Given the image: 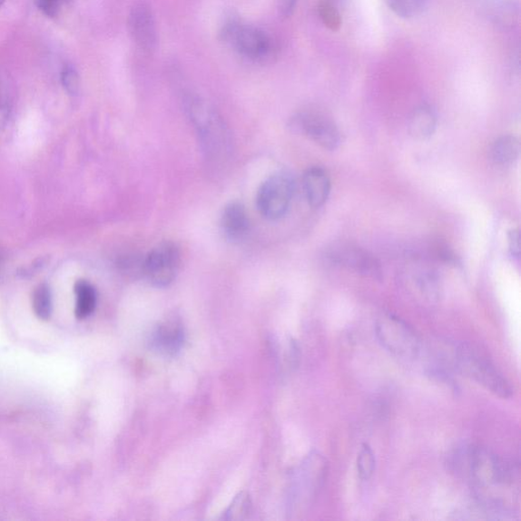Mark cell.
<instances>
[{
	"label": "cell",
	"instance_id": "obj_1",
	"mask_svg": "<svg viewBox=\"0 0 521 521\" xmlns=\"http://www.w3.org/2000/svg\"><path fill=\"white\" fill-rule=\"evenodd\" d=\"M448 466L462 481L472 487L476 498L507 506L502 494L515 487L518 470L482 445L461 444L450 453Z\"/></svg>",
	"mask_w": 521,
	"mask_h": 521
},
{
	"label": "cell",
	"instance_id": "obj_2",
	"mask_svg": "<svg viewBox=\"0 0 521 521\" xmlns=\"http://www.w3.org/2000/svg\"><path fill=\"white\" fill-rule=\"evenodd\" d=\"M437 356V364L447 369L466 376L468 379L483 386L496 397L509 398L514 388L492 360L470 344L447 343Z\"/></svg>",
	"mask_w": 521,
	"mask_h": 521
},
{
	"label": "cell",
	"instance_id": "obj_3",
	"mask_svg": "<svg viewBox=\"0 0 521 521\" xmlns=\"http://www.w3.org/2000/svg\"><path fill=\"white\" fill-rule=\"evenodd\" d=\"M184 106L206 152L213 158L228 154L231 145L228 129L215 109L205 100L194 95L184 98Z\"/></svg>",
	"mask_w": 521,
	"mask_h": 521
},
{
	"label": "cell",
	"instance_id": "obj_4",
	"mask_svg": "<svg viewBox=\"0 0 521 521\" xmlns=\"http://www.w3.org/2000/svg\"><path fill=\"white\" fill-rule=\"evenodd\" d=\"M375 335L381 347L395 358L413 360L421 354V339L414 328L397 315L383 313L378 317Z\"/></svg>",
	"mask_w": 521,
	"mask_h": 521
},
{
	"label": "cell",
	"instance_id": "obj_5",
	"mask_svg": "<svg viewBox=\"0 0 521 521\" xmlns=\"http://www.w3.org/2000/svg\"><path fill=\"white\" fill-rule=\"evenodd\" d=\"M327 473L325 457L318 451L309 453L292 480L290 500L294 511H304L312 506L323 488Z\"/></svg>",
	"mask_w": 521,
	"mask_h": 521
},
{
	"label": "cell",
	"instance_id": "obj_6",
	"mask_svg": "<svg viewBox=\"0 0 521 521\" xmlns=\"http://www.w3.org/2000/svg\"><path fill=\"white\" fill-rule=\"evenodd\" d=\"M222 37L241 56L250 61L260 62L273 54V41L266 32L231 20L224 25Z\"/></svg>",
	"mask_w": 521,
	"mask_h": 521
},
{
	"label": "cell",
	"instance_id": "obj_7",
	"mask_svg": "<svg viewBox=\"0 0 521 521\" xmlns=\"http://www.w3.org/2000/svg\"><path fill=\"white\" fill-rule=\"evenodd\" d=\"M294 194L292 176L285 172L274 173L260 187L257 207L269 221L280 220L288 213Z\"/></svg>",
	"mask_w": 521,
	"mask_h": 521
},
{
	"label": "cell",
	"instance_id": "obj_8",
	"mask_svg": "<svg viewBox=\"0 0 521 521\" xmlns=\"http://www.w3.org/2000/svg\"><path fill=\"white\" fill-rule=\"evenodd\" d=\"M181 251L173 242L159 243L149 251L142 263V273L154 287H168L181 268Z\"/></svg>",
	"mask_w": 521,
	"mask_h": 521
},
{
	"label": "cell",
	"instance_id": "obj_9",
	"mask_svg": "<svg viewBox=\"0 0 521 521\" xmlns=\"http://www.w3.org/2000/svg\"><path fill=\"white\" fill-rule=\"evenodd\" d=\"M292 127L323 149L333 151L340 145L341 136L338 127L320 113H301L294 117Z\"/></svg>",
	"mask_w": 521,
	"mask_h": 521
},
{
	"label": "cell",
	"instance_id": "obj_10",
	"mask_svg": "<svg viewBox=\"0 0 521 521\" xmlns=\"http://www.w3.org/2000/svg\"><path fill=\"white\" fill-rule=\"evenodd\" d=\"M327 256L335 265L349 269L359 275L373 280L381 279L382 270L379 262L364 249L342 243L328 251Z\"/></svg>",
	"mask_w": 521,
	"mask_h": 521
},
{
	"label": "cell",
	"instance_id": "obj_11",
	"mask_svg": "<svg viewBox=\"0 0 521 521\" xmlns=\"http://www.w3.org/2000/svg\"><path fill=\"white\" fill-rule=\"evenodd\" d=\"M152 7L146 2L134 4L129 15V29L134 44L144 52L156 45L157 35Z\"/></svg>",
	"mask_w": 521,
	"mask_h": 521
},
{
	"label": "cell",
	"instance_id": "obj_12",
	"mask_svg": "<svg viewBox=\"0 0 521 521\" xmlns=\"http://www.w3.org/2000/svg\"><path fill=\"white\" fill-rule=\"evenodd\" d=\"M184 340L182 324L178 318L166 319L159 324L153 334V346L163 355L172 356L178 352Z\"/></svg>",
	"mask_w": 521,
	"mask_h": 521
},
{
	"label": "cell",
	"instance_id": "obj_13",
	"mask_svg": "<svg viewBox=\"0 0 521 521\" xmlns=\"http://www.w3.org/2000/svg\"><path fill=\"white\" fill-rule=\"evenodd\" d=\"M221 226L229 240L239 241L245 239L250 231V218L245 206L239 202L226 205L221 217Z\"/></svg>",
	"mask_w": 521,
	"mask_h": 521
},
{
	"label": "cell",
	"instance_id": "obj_14",
	"mask_svg": "<svg viewBox=\"0 0 521 521\" xmlns=\"http://www.w3.org/2000/svg\"><path fill=\"white\" fill-rule=\"evenodd\" d=\"M305 194L309 204L314 208L322 207L331 191V180L329 174L322 167H310L304 174Z\"/></svg>",
	"mask_w": 521,
	"mask_h": 521
},
{
	"label": "cell",
	"instance_id": "obj_15",
	"mask_svg": "<svg viewBox=\"0 0 521 521\" xmlns=\"http://www.w3.org/2000/svg\"><path fill=\"white\" fill-rule=\"evenodd\" d=\"M436 127L437 117L431 107L419 106L409 117L408 132L418 141L431 138Z\"/></svg>",
	"mask_w": 521,
	"mask_h": 521
},
{
	"label": "cell",
	"instance_id": "obj_16",
	"mask_svg": "<svg viewBox=\"0 0 521 521\" xmlns=\"http://www.w3.org/2000/svg\"><path fill=\"white\" fill-rule=\"evenodd\" d=\"M491 159L498 165H510L517 162L520 155V142L517 137L503 136L496 140L490 151Z\"/></svg>",
	"mask_w": 521,
	"mask_h": 521
},
{
	"label": "cell",
	"instance_id": "obj_17",
	"mask_svg": "<svg viewBox=\"0 0 521 521\" xmlns=\"http://www.w3.org/2000/svg\"><path fill=\"white\" fill-rule=\"evenodd\" d=\"M75 297V317L86 319L93 314L97 305V292L93 285L86 280H80L74 285Z\"/></svg>",
	"mask_w": 521,
	"mask_h": 521
},
{
	"label": "cell",
	"instance_id": "obj_18",
	"mask_svg": "<svg viewBox=\"0 0 521 521\" xmlns=\"http://www.w3.org/2000/svg\"><path fill=\"white\" fill-rule=\"evenodd\" d=\"M32 305L34 312L40 319V320H48L53 313V298L52 291L47 284H40L39 287L34 290L32 297Z\"/></svg>",
	"mask_w": 521,
	"mask_h": 521
},
{
	"label": "cell",
	"instance_id": "obj_19",
	"mask_svg": "<svg viewBox=\"0 0 521 521\" xmlns=\"http://www.w3.org/2000/svg\"><path fill=\"white\" fill-rule=\"evenodd\" d=\"M390 10L401 18L410 19L422 14L427 0H385Z\"/></svg>",
	"mask_w": 521,
	"mask_h": 521
},
{
	"label": "cell",
	"instance_id": "obj_20",
	"mask_svg": "<svg viewBox=\"0 0 521 521\" xmlns=\"http://www.w3.org/2000/svg\"><path fill=\"white\" fill-rule=\"evenodd\" d=\"M357 467L361 481H369L375 473L376 457L373 449L367 443L361 445L359 451Z\"/></svg>",
	"mask_w": 521,
	"mask_h": 521
},
{
	"label": "cell",
	"instance_id": "obj_21",
	"mask_svg": "<svg viewBox=\"0 0 521 521\" xmlns=\"http://www.w3.org/2000/svg\"><path fill=\"white\" fill-rule=\"evenodd\" d=\"M251 512V501L246 492L240 493L231 503V506L223 514L225 520H242L249 517Z\"/></svg>",
	"mask_w": 521,
	"mask_h": 521
},
{
	"label": "cell",
	"instance_id": "obj_22",
	"mask_svg": "<svg viewBox=\"0 0 521 521\" xmlns=\"http://www.w3.org/2000/svg\"><path fill=\"white\" fill-rule=\"evenodd\" d=\"M319 15L325 24V26L332 31H338L341 26L340 15L335 6L328 2H323L319 5Z\"/></svg>",
	"mask_w": 521,
	"mask_h": 521
},
{
	"label": "cell",
	"instance_id": "obj_23",
	"mask_svg": "<svg viewBox=\"0 0 521 521\" xmlns=\"http://www.w3.org/2000/svg\"><path fill=\"white\" fill-rule=\"evenodd\" d=\"M62 82L64 89L71 95L78 93L80 88V78L77 72L73 67H66L62 74Z\"/></svg>",
	"mask_w": 521,
	"mask_h": 521
},
{
	"label": "cell",
	"instance_id": "obj_24",
	"mask_svg": "<svg viewBox=\"0 0 521 521\" xmlns=\"http://www.w3.org/2000/svg\"><path fill=\"white\" fill-rule=\"evenodd\" d=\"M39 10L47 16L56 15L60 10L62 0H36Z\"/></svg>",
	"mask_w": 521,
	"mask_h": 521
},
{
	"label": "cell",
	"instance_id": "obj_25",
	"mask_svg": "<svg viewBox=\"0 0 521 521\" xmlns=\"http://www.w3.org/2000/svg\"><path fill=\"white\" fill-rule=\"evenodd\" d=\"M508 245L511 255L518 258L520 254V235L518 230H512L509 232Z\"/></svg>",
	"mask_w": 521,
	"mask_h": 521
},
{
	"label": "cell",
	"instance_id": "obj_26",
	"mask_svg": "<svg viewBox=\"0 0 521 521\" xmlns=\"http://www.w3.org/2000/svg\"><path fill=\"white\" fill-rule=\"evenodd\" d=\"M277 6L281 15L288 16L290 15L296 7L297 0H276Z\"/></svg>",
	"mask_w": 521,
	"mask_h": 521
},
{
	"label": "cell",
	"instance_id": "obj_27",
	"mask_svg": "<svg viewBox=\"0 0 521 521\" xmlns=\"http://www.w3.org/2000/svg\"><path fill=\"white\" fill-rule=\"evenodd\" d=\"M4 3H5V0H0V6H2Z\"/></svg>",
	"mask_w": 521,
	"mask_h": 521
}]
</instances>
